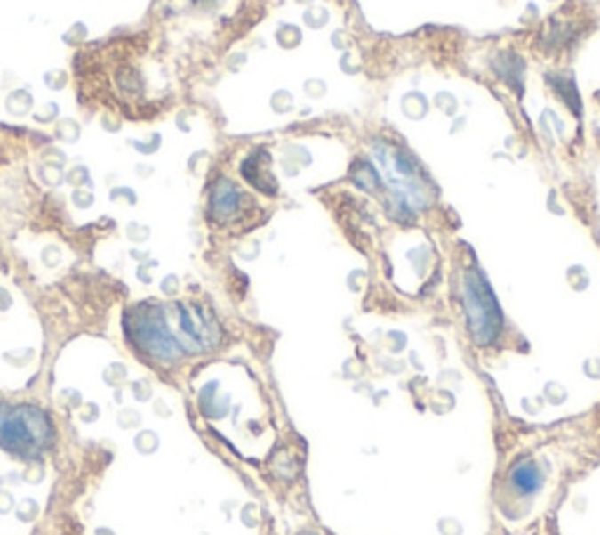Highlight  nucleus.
Instances as JSON below:
<instances>
[{"label": "nucleus", "instance_id": "nucleus-1", "mask_svg": "<svg viewBox=\"0 0 600 535\" xmlns=\"http://www.w3.org/2000/svg\"><path fill=\"white\" fill-rule=\"evenodd\" d=\"M52 427L45 413L33 407L0 411V442L20 453H36L50 444Z\"/></svg>", "mask_w": 600, "mask_h": 535}, {"label": "nucleus", "instance_id": "nucleus-2", "mask_svg": "<svg viewBox=\"0 0 600 535\" xmlns=\"http://www.w3.org/2000/svg\"><path fill=\"white\" fill-rule=\"evenodd\" d=\"M465 308L474 338L478 343L495 341V336L500 334V310L492 301L488 284L476 272H469L465 280Z\"/></svg>", "mask_w": 600, "mask_h": 535}, {"label": "nucleus", "instance_id": "nucleus-3", "mask_svg": "<svg viewBox=\"0 0 600 535\" xmlns=\"http://www.w3.org/2000/svg\"><path fill=\"white\" fill-rule=\"evenodd\" d=\"M134 338L143 350H148L150 355L160 357V360H174L179 355L174 338L167 331V324H164V320H162L157 310L136 315Z\"/></svg>", "mask_w": 600, "mask_h": 535}, {"label": "nucleus", "instance_id": "nucleus-4", "mask_svg": "<svg viewBox=\"0 0 600 535\" xmlns=\"http://www.w3.org/2000/svg\"><path fill=\"white\" fill-rule=\"evenodd\" d=\"M511 482L516 486L521 493H535L540 486H542V472L537 467L535 463H530V460H523L518 463L514 470H511Z\"/></svg>", "mask_w": 600, "mask_h": 535}, {"label": "nucleus", "instance_id": "nucleus-5", "mask_svg": "<svg viewBox=\"0 0 600 535\" xmlns=\"http://www.w3.org/2000/svg\"><path fill=\"white\" fill-rule=\"evenodd\" d=\"M237 202H239V193L233 188V183H220V188L213 193V200H212V207L213 212L219 214V216H230V214L237 209Z\"/></svg>", "mask_w": 600, "mask_h": 535}]
</instances>
